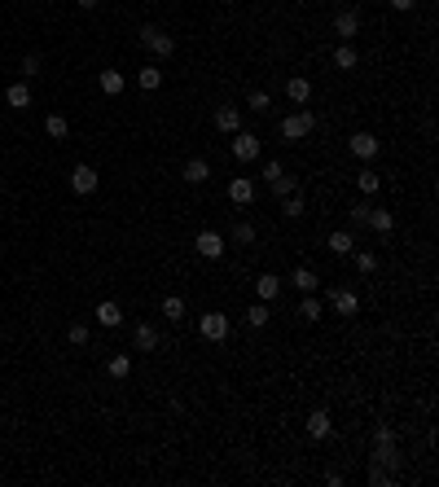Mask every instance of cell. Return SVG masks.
Instances as JSON below:
<instances>
[{
  "instance_id": "cell-1",
  "label": "cell",
  "mask_w": 439,
  "mask_h": 487,
  "mask_svg": "<svg viewBox=\"0 0 439 487\" xmlns=\"http://www.w3.org/2000/svg\"><path fill=\"white\" fill-rule=\"evenodd\" d=\"M136 35H141V44H145L154 57H172V53H176V40H172V35L163 31V27H150V22H145V27H141Z\"/></svg>"
},
{
  "instance_id": "cell-2",
  "label": "cell",
  "mask_w": 439,
  "mask_h": 487,
  "mask_svg": "<svg viewBox=\"0 0 439 487\" xmlns=\"http://www.w3.org/2000/svg\"><path fill=\"white\" fill-rule=\"evenodd\" d=\"M312 127H316V114L312 110H290L286 118H281V136H286V141H303Z\"/></svg>"
},
{
  "instance_id": "cell-3",
  "label": "cell",
  "mask_w": 439,
  "mask_h": 487,
  "mask_svg": "<svg viewBox=\"0 0 439 487\" xmlns=\"http://www.w3.org/2000/svg\"><path fill=\"white\" fill-rule=\"evenodd\" d=\"M259 149H264V141H259L255 132H246V127H242V132H233V158L237 163H255Z\"/></svg>"
},
{
  "instance_id": "cell-4",
  "label": "cell",
  "mask_w": 439,
  "mask_h": 487,
  "mask_svg": "<svg viewBox=\"0 0 439 487\" xmlns=\"http://www.w3.org/2000/svg\"><path fill=\"white\" fill-rule=\"evenodd\" d=\"M70 189L75 194H97V167L92 163H75L70 167Z\"/></svg>"
},
{
  "instance_id": "cell-5",
  "label": "cell",
  "mask_w": 439,
  "mask_h": 487,
  "mask_svg": "<svg viewBox=\"0 0 439 487\" xmlns=\"http://www.w3.org/2000/svg\"><path fill=\"white\" fill-rule=\"evenodd\" d=\"M224 194H229L233 207H251V202H255V180H251V176H233Z\"/></svg>"
},
{
  "instance_id": "cell-6",
  "label": "cell",
  "mask_w": 439,
  "mask_h": 487,
  "mask_svg": "<svg viewBox=\"0 0 439 487\" xmlns=\"http://www.w3.org/2000/svg\"><path fill=\"white\" fill-rule=\"evenodd\" d=\"M329 307H334L338 316H356V312H360V294L338 286V290H329Z\"/></svg>"
},
{
  "instance_id": "cell-7",
  "label": "cell",
  "mask_w": 439,
  "mask_h": 487,
  "mask_svg": "<svg viewBox=\"0 0 439 487\" xmlns=\"http://www.w3.org/2000/svg\"><path fill=\"white\" fill-rule=\"evenodd\" d=\"M203 338L207 342H224V338H229V316H224V312H207L203 316Z\"/></svg>"
},
{
  "instance_id": "cell-8",
  "label": "cell",
  "mask_w": 439,
  "mask_h": 487,
  "mask_svg": "<svg viewBox=\"0 0 439 487\" xmlns=\"http://www.w3.org/2000/svg\"><path fill=\"white\" fill-rule=\"evenodd\" d=\"M329 431H334V417H329L325 408H312V413H307V439H316V444H321V439H329Z\"/></svg>"
},
{
  "instance_id": "cell-9",
  "label": "cell",
  "mask_w": 439,
  "mask_h": 487,
  "mask_svg": "<svg viewBox=\"0 0 439 487\" xmlns=\"http://www.w3.org/2000/svg\"><path fill=\"white\" fill-rule=\"evenodd\" d=\"M347 145H351L356 158H365V163H374V158H378V136H374V132H351Z\"/></svg>"
},
{
  "instance_id": "cell-10",
  "label": "cell",
  "mask_w": 439,
  "mask_h": 487,
  "mask_svg": "<svg viewBox=\"0 0 439 487\" xmlns=\"http://www.w3.org/2000/svg\"><path fill=\"white\" fill-rule=\"evenodd\" d=\"M194 246H198V255H203V259H220V255H224V237H220L216 229H203Z\"/></svg>"
},
{
  "instance_id": "cell-11",
  "label": "cell",
  "mask_w": 439,
  "mask_h": 487,
  "mask_svg": "<svg viewBox=\"0 0 439 487\" xmlns=\"http://www.w3.org/2000/svg\"><path fill=\"white\" fill-rule=\"evenodd\" d=\"M242 123H246V118H242V110H237V105H220V110H216V127H220V132H242Z\"/></svg>"
},
{
  "instance_id": "cell-12",
  "label": "cell",
  "mask_w": 439,
  "mask_h": 487,
  "mask_svg": "<svg viewBox=\"0 0 439 487\" xmlns=\"http://www.w3.org/2000/svg\"><path fill=\"white\" fill-rule=\"evenodd\" d=\"M290 286L299 290V294H316V286H321V277H316V272L307 268V264H299V268L290 272Z\"/></svg>"
},
{
  "instance_id": "cell-13",
  "label": "cell",
  "mask_w": 439,
  "mask_h": 487,
  "mask_svg": "<svg viewBox=\"0 0 439 487\" xmlns=\"http://www.w3.org/2000/svg\"><path fill=\"white\" fill-rule=\"evenodd\" d=\"M132 347L136 351H159V329H154L150 320H141V325L132 329Z\"/></svg>"
},
{
  "instance_id": "cell-14",
  "label": "cell",
  "mask_w": 439,
  "mask_h": 487,
  "mask_svg": "<svg viewBox=\"0 0 439 487\" xmlns=\"http://www.w3.org/2000/svg\"><path fill=\"white\" fill-rule=\"evenodd\" d=\"M334 31H338V40H356V35H360V14H356V9H343L334 18Z\"/></svg>"
},
{
  "instance_id": "cell-15",
  "label": "cell",
  "mask_w": 439,
  "mask_h": 487,
  "mask_svg": "<svg viewBox=\"0 0 439 487\" xmlns=\"http://www.w3.org/2000/svg\"><path fill=\"white\" fill-rule=\"evenodd\" d=\"M181 180H185V185H207V180H211V163H207V158H189L185 172H181Z\"/></svg>"
},
{
  "instance_id": "cell-16",
  "label": "cell",
  "mask_w": 439,
  "mask_h": 487,
  "mask_svg": "<svg viewBox=\"0 0 439 487\" xmlns=\"http://www.w3.org/2000/svg\"><path fill=\"white\" fill-rule=\"evenodd\" d=\"M286 97H290L294 105H307V101H312V79H303V75L286 79Z\"/></svg>"
},
{
  "instance_id": "cell-17",
  "label": "cell",
  "mask_w": 439,
  "mask_h": 487,
  "mask_svg": "<svg viewBox=\"0 0 439 487\" xmlns=\"http://www.w3.org/2000/svg\"><path fill=\"white\" fill-rule=\"evenodd\" d=\"M277 294H281V277H272V272H264V277H255V299H264V303H277Z\"/></svg>"
},
{
  "instance_id": "cell-18",
  "label": "cell",
  "mask_w": 439,
  "mask_h": 487,
  "mask_svg": "<svg viewBox=\"0 0 439 487\" xmlns=\"http://www.w3.org/2000/svg\"><path fill=\"white\" fill-rule=\"evenodd\" d=\"M97 325H101V329H119V325H123V307L110 303V299L97 303Z\"/></svg>"
},
{
  "instance_id": "cell-19",
  "label": "cell",
  "mask_w": 439,
  "mask_h": 487,
  "mask_svg": "<svg viewBox=\"0 0 439 487\" xmlns=\"http://www.w3.org/2000/svg\"><path fill=\"white\" fill-rule=\"evenodd\" d=\"M97 88L105 92V97H119V92L127 88V79H123V70H101L97 75Z\"/></svg>"
},
{
  "instance_id": "cell-20",
  "label": "cell",
  "mask_w": 439,
  "mask_h": 487,
  "mask_svg": "<svg viewBox=\"0 0 439 487\" xmlns=\"http://www.w3.org/2000/svg\"><path fill=\"white\" fill-rule=\"evenodd\" d=\"M321 312H325V307H321V299H316V294H303L299 307H294V316L307 320V325H316V320H321Z\"/></svg>"
},
{
  "instance_id": "cell-21",
  "label": "cell",
  "mask_w": 439,
  "mask_h": 487,
  "mask_svg": "<svg viewBox=\"0 0 439 487\" xmlns=\"http://www.w3.org/2000/svg\"><path fill=\"white\" fill-rule=\"evenodd\" d=\"M5 101L14 105V110H27V105H31V88H27V79L9 84V88H5Z\"/></svg>"
},
{
  "instance_id": "cell-22",
  "label": "cell",
  "mask_w": 439,
  "mask_h": 487,
  "mask_svg": "<svg viewBox=\"0 0 439 487\" xmlns=\"http://www.w3.org/2000/svg\"><path fill=\"white\" fill-rule=\"evenodd\" d=\"M268 316H272V303H264V299H255L251 307H246V325H251V329H264Z\"/></svg>"
},
{
  "instance_id": "cell-23",
  "label": "cell",
  "mask_w": 439,
  "mask_h": 487,
  "mask_svg": "<svg viewBox=\"0 0 439 487\" xmlns=\"http://www.w3.org/2000/svg\"><path fill=\"white\" fill-rule=\"evenodd\" d=\"M365 224H369V229H374L378 237H387L391 229H396V216H391V211H382V207H374V211H369V220H365Z\"/></svg>"
},
{
  "instance_id": "cell-24",
  "label": "cell",
  "mask_w": 439,
  "mask_h": 487,
  "mask_svg": "<svg viewBox=\"0 0 439 487\" xmlns=\"http://www.w3.org/2000/svg\"><path fill=\"white\" fill-rule=\"evenodd\" d=\"M105 373H110L114 382H123V377L132 373V355H127V351H119V355H110V360H105Z\"/></svg>"
},
{
  "instance_id": "cell-25",
  "label": "cell",
  "mask_w": 439,
  "mask_h": 487,
  "mask_svg": "<svg viewBox=\"0 0 439 487\" xmlns=\"http://www.w3.org/2000/svg\"><path fill=\"white\" fill-rule=\"evenodd\" d=\"M356 62H360V53L351 49V40H338V49H334V66H338V70H356Z\"/></svg>"
},
{
  "instance_id": "cell-26",
  "label": "cell",
  "mask_w": 439,
  "mask_h": 487,
  "mask_svg": "<svg viewBox=\"0 0 439 487\" xmlns=\"http://www.w3.org/2000/svg\"><path fill=\"white\" fill-rule=\"evenodd\" d=\"M378 185H382V176H378L374 167H360V172H356V189H360L365 198H374V194H378Z\"/></svg>"
},
{
  "instance_id": "cell-27",
  "label": "cell",
  "mask_w": 439,
  "mask_h": 487,
  "mask_svg": "<svg viewBox=\"0 0 439 487\" xmlns=\"http://www.w3.org/2000/svg\"><path fill=\"white\" fill-rule=\"evenodd\" d=\"M329 251H334V255H351L356 251V233H347V229H338V233H329Z\"/></svg>"
},
{
  "instance_id": "cell-28",
  "label": "cell",
  "mask_w": 439,
  "mask_h": 487,
  "mask_svg": "<svg viewBox=\"0 0 439 487\" xmlns=\"http://www.w3.org/2000/svg\"><path fill=\"white\" fill-rule=\"evenodd\" d=\"M303 207H307V202H303V189H294V194L281 198V216H286V220H299Z\"/></svg>"
},
{
  "instance_id": "cell-29",
  "label": "cell",
  "mask_w": 439,
  "mask_h": 487,
  "mask_svg": "<svg viewBox=\"0 0 439 487\" xmlns=\"http://www.w3.org/2000/svg\"><path fill=\"white\" fill-rule=\"evenodd\" d=\"M268 189H272V198H286V194H294V189H299V180H294V176H286V172H277L272 176V180H264Z\"/></svg>"
},
{
  "instance_id": "cell-30",
  "label": "cell",
  "mask_w": 439,
  "mask_h": 487,
  "mask_svg": "<svg viewBox=\"0 0 439 487\" xmlns=\"http://www.w3.org/2000/svg\"><path fill=\"white\" fill-rule=\"evenodd\" d=\"M136 84L145 88V92H154V88L163 84V70H159V66H141V70H136Z\"/></svg>"
},
{
  "instance_id": "cell-31",
  "label": "cell",
  "mask_w": 439,
  "mask_h": 487,
  "mask_svg": "<svg viewBox=\"0 0 439 487\" xmlns=\"http://www.w3.org/2000/svg\"><path fill=\"white\" fill-rule=\"evenodd\" d=\"M268 105H272V97L264 88H251L246 92V110H255V114H268Z\"/></svg>"
},
{
  "instance_id": "cell-32",
  "label": "cell",
  "mask_w": 439,
  "mask_h": 487,
  "mask_svg": "<svg viewBox=\"0 0 439 487\" xmlns=\"http://www.w3.org/2000/svg\"><path fill=\"white\" fill-rule=\"evenodd\" d=\"M44 132H49L53 141H66V132H70L66 114H49V118H44Z\"/></svg>"
},
{
  "instance_id": "cell-33",
  "label": "cell",
  "mask_w": 439,
  "mask_h": 487,
  "mask_svg": "<svg viewBox=\"0 0 439 487\" xmlns=\"http://www.w3.org/2000/svg\"><path fill=\"white\" fill-rule=\"evenodd\" d=\"M351 264H356V272H365V277H369V272L378 268V255H374V251H351Z\"/></svg>"
},
{
  "instance_id": "cell-34",
  "label": "cell",
  "mask_w": 439,
  "mask_h": 487,
  "mask_svg": "<svg viewBox=\"0 0 439 487\" xmlns=\"http://www.w3.org/2000/svg\"><path fill=\"white\" fill-rule=\"evenodd\" d=\"M163 316H167V320H185V299H181V294H167V299H163Z\"/></svg>"
},
{
  "instance_id": "cell-35",
  "label": "cell",
  "mask_w": 439,
  "mask_h": 487,
  "mask_svg": "<svg viewBox=\"0 0 439 487\" xmlns=\"http://www.w3.org/2000/svg\"><path fill=\"white\" fill-rule=\"evenodd\" d=\"M233 242H237V246H251V242H255V224H251V220H237V224H233Z\"/></svg>"
},
{
  "instance_id": "cell-36",
  "label": "cell",
  "mask_w": 439,
  "mask_h": 487,
  "mask_svg": "<svg viewBox=\"0 0 439 487\" xmlns=\"http://www.w3.org/2000/svg\"><path fill=\"white\" fill-rule=\"evenodd\" d=\"M66 342H70V347H88V325H84V320H75V325L66 329Z\"/></svg>"
},
{
  "instance_id": "cell-37",
  "label": "cell",
  "mask_w": 439,
  "mask_h": 487,
  "mask_svg": "<svg viewBox=\"0 0 439 487\" xmlns=\"http://www.w3.org/2000/svg\"><path fill=\"white\" fill-rule=\"evenodd\" d=\"M369 211H374V202H356V207H347V220L356 224V229H365V220H369Z\"/></svg>"
},
{
  "instance_id": "cell-38",
  "label": "cell",
  "mask_w": 439,
  "mask_h": 487,
  "mask_svg": "<svg viewBox=\"0 0 439 487\" xmlns=\"http://www.w3.org/2000/svg\"><path fill=\"white\" fill-rule=\"evenodd\" d=\"M369 483L374 487H387V483H396V474H391L387 466H378V461H369Z\"/></svg>"
},
{
  "instance_id": "cell-39",
  "label": "cell",
  "mask_w": 439,
  "mask_h": 487,
  "mask_svg": "<svg viewBox=\"0 0 439 487\" xmlns=\"http://www.w3.org/2000/svg\"><path fill=\"white\" fill-rule=\"evenodd\" d=\"M374 461H378V466H387V470H396V466H400L396 444H391V448H374Z\"/></svg>"
},
{
  "instance_id": "cell-40",
  "label": "cell",
  "mask_w": 439,
  "mask_h": 487,
  "mask_svg": "<svg viewBox=\"0 0 439 487\" xmlns=\"http://www.w3.org/2000/svg\"><path fill=\"white\" fill-rule=\"evenodd\" d=\"M391 444H396V431H391L387 422H378L374 426V448H391Z\"/></svg>"
},
{
  "instance_id": "cell-41",
  "label": "cell",
  "mask_w": 439,
  "mask_h": 487,
  "mask_svg": "<svg viewBox=\"0 0 439 487\" xmlns=\"http://www.w3.org/2000/svg\"><path fill=\"white\" fill-rule=\"evenodd\" d=\"M22 75H40V53H27V57H22Z\"/></svg>"
},
{
  "instance_id": "cell-42",
  "label": "cell",
  "mask_w": 439,
  "mask_h": 487,
  "mask_svg": "<svg viewBox=\"0 0 439 487\" xmlns=\"http://www.w3.org/2000/svg\"><path fill=\"white\" fill-rule=\"evenodd\" d=\"M391 9H396V14H413V5H418V0H387Z\"/></svg>"
},
{
  "instance_id": "cell-43",
  "label": "cell",
  "mask_w": 439,
  "mask_h": 487,
  "mask_svg": "<svg viewBox=\"0 0 439 487\" xmlns=\"http://www.w3.org/2000/svg\"><path fill=\"white\" fill-rule=\"evenodd\" d=\"M277 172H286V167H281V163L272 158V163H264V172H259V176H264V180H272V176H277Z\"/></svg>"
},
{
  "instance_id": "cell-44",
  "label": "cell",
  "mask_w": 439,
  "mask_h": 487,
  "mask_svg": "<svg viewBox=\"0 0 439 487\" xmlns=\"http://www.w3.org/2000/svg\"><path fill=\"white\" fill-rule=\"evenodd\" d=\"M75 5H79V9H97L101 0H75Z\"/></svg>"
}]
</instances>
